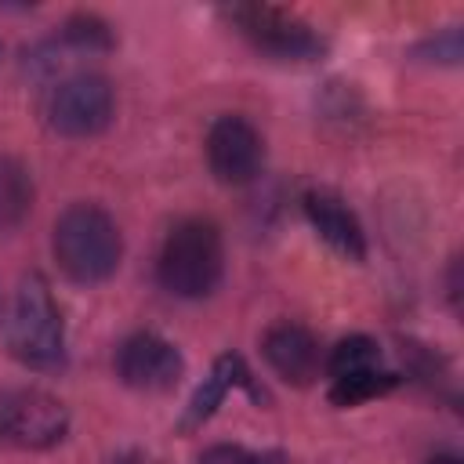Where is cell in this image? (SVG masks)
Segmentation results:
<instances>
[{
	"label": "cell",
	"mask_w": 464,
	"mask_h": 464,
	"mask_svg": "<svg viewBox=\"0 0 464 464\" xmlns=\"http://www.w3.org/2000/svg\"><path fill=\"white\" fill-rule=\"evenodd\" d=\"M399 384V373L392 370H370V373H352V377H337L330 381V402L334 406H359V402H370L384 392H392Z\"/></svg>",
	"instance_id": "14"
},
{
	"label": "cell",
	"mask_w": 464,
	"mask_h": 464,
	"mask_svg": "<svg viewBox=\"0 0 464 464\" xmlns=\"http://www.w3.org/2000/svg\"><path fill=\"white\" fill-rule=\"evenodd\" d=\"M69 431V410L58 395L44 388H7L0 392V446L14 450H51Z\"/></svg>",
	"instance_id": "4"
},
{
	"label": "cell",
	"mask_w": 464,
	"mask_h": 464,
	"mask_svg": "<svg viewBox=\"0 0 464 464\" xmlns=\"http://www.w3.org/2000/svg\"><path fill=\"white\" fill-rule=\"evenodd\" d=\"M7 348L29 370H62L65 362V323L40 272L22 276L14 290L7 315Z\"/></svg>",
	"instance_id": "3"
},
{
	"label": "cell",
	"mask_w": 464,
	"mask_h": 464,
	"mask_svg": "<svg viewBox=\"0 0 464 464\" xmlns=\"http://www.w3.org/2000/svg\"><path fill=\"white\" fill-rule=\"evenodd\" d=\"M199 464H276V457H254V453H246L243 446L218 442V446H210V450L199 457Z\"/></svg>",
	"instance_id": "17"
},
{
	"label": "cell",
	"mask_w": 464,
	"mask_h": 464,
	"mask_svg": "<svg viewBox=\"0 0 464 464\" xmlns=\"http://www.w3.org/2000/svg\"><path fill=\"white\" fill-rule=\"evenodd\" d=\"M413 54H417L420 62L460 65V29H457V25H450V29H442V33H435V36L420 40V44L413 47Z\"/></svg>",
	"instance_id": "16"
},
{
	"label": "cell",
	"mask_w": 464,
	"mask_h": 464,
	"mask_svg": "<svg viewBox=\"0 0 464 464\" xmlns=\"http://www.w3.org/2000/svg\"><path fill=\"white\" fill-rule=\"evenodd\" d=\"M261 355L265 362L272 366V373L294 388H308L319 370H323V352H319V341L308 326L301 323H272L261 337Z\"/></svg>",
	"instance_id": "9"
},
{
	"label": "cell",
	"mask_w": 464,
	"mask_h": 464,
	"mask_svg": "<svg viewBox=\"0 0 464 464\" xmlns=\"http://www.w3.org/2000/svg\"><path fill=\"white\" fill-rule=\"evenodd\" d=\"M301 203H304L308 225L315 228V236L330 250H337L348 261H362L366 257V232H362L359 218L348 210V203L341 196H334L326 188H312V192H304Z\"/></svg>",
	"instance_id": "10"
},
{
	"label": "cell",
	"mask_w": 464,
	"mask_h": 464,
	"mask_svg": "<svg viewBox=\"0 0 464 464\" xmlns=\"http://www.w3.org/2000/svg\"><path fill=\"white\" fill-rule=\"evenodd\" d=\"M228 22L236 25V33L243 40H250L261 54H272V58H315L323 54V40L319 33L297 18L294 11L286 7H272V4H232L228 11Z\"/></svg>",
	"instance_id": "5"
},
{
	"label": "cell",
	"mask_w": 464,
	"mask_h": 464,
	"mask_svg": "<svg viewBox=\"0 0 464 464\" xmlns=\"http://www.w3.org/2000/svg\"><path fill=\"white\" fill-rule=\"evenodd\" d=\"M62 40H65L69 47H80V51H109V47H112L109 25H105L98 14H91V11L69 14L65 25H62Z\"/></svg>",
	"instance_id": "15"
},
{
	"label": "cell",
	"mask_w": 464,
	"mask_h": 464,
	"mask_svg": "<svg viewBox=\"0 0 464 464\" xmlns=\"http://www.w3.org/2000/svg\"><path fill=\"white\" fill-rule=\"evenodd\" d=\"M33 210V174L22 160L0 156V232L18 228Z\"/></svg>",
	"instance_id": "12"
},
{
	"label": "cell",
	"mask_w": 464,
	"mask_h": 464,
	"mask_svg": "<svg viewBox=\"0 0 464 464\" xmlns=\"http://www.w3.org/2000/svg\"><path fill=\"white\" fill-rule=\"evenodd\" d=\"M116 94L102 72H72L47 98V123L65 138H94L112 123Z\"/></svg>",
	"instance_id": "6"
},
{
	"label": "cell",
	"mask_w": 464,
	"mask_h": 464,
	"mask_svg": "<svg viewBox=\"0 0 464 464\" xmlns=\"http://www.w3.org/2000/svg\"><path fill=\"white\" fill-rule=\"evenodd\" d=\"M265 163V141L246 116H218L207 130V167L221 185H246Z\"/></svg>",
	"instance_id": "7"
},
{
	"label": "cell",
	"mask_w": 464,
	"mask_h": 464,
	"mask_svg": "<svg viewBox=\"0 0 464 464\" xmlns=\"http://www.w3.org/2000/svg\"><path fill=\"white\" fill-rule=\"evenodd\" d=\"M116 377L134 392H170L185 377V359L167 337L138 330L116 348Z\"/></svg>",
	"instance_id": "8"
},
{
	"label": "cell",
	"mask_w": 464,
	"mask_h": 464,
	"mask_svg": "<svg viewBox=\"0 0 464 464\" xmlns=\"http://www.w3.org/2000/svg\"><path fill=\"white\" fill-rule=\"evenodd\" d=\"M225 272V246L221 232L210 218H181L156 257V279L167 294L199 301L218 290Z\"/></svg>",
	"instance_id": "2"
},
{
	"label": "cell",
	"mask_w": 464,
	"mask_h": 464,
	"mask_svg": "<svg viewBox=\"0 0 464 464\" xmlns=\"http://www.w3.org/2000/svg\"><path fill=\"white\" fill-rule=\"evenodd\" d=\"M424 464H460V457H453V453H435V457H428Z\"/></svg>",
	"instance_id": "18"
},
{
	"label": "cell",
	"mask_w": 464,
	"mask_h": 464,
	"mask_svg": "<svg viewBox=\"0 0 464 464\" xmlns=\"http://www.w3.org/2000/svg\"><path fill=\"white\" fill-rule=\"evenodd\" d=\"M323 370L330 381L337 377H352V373H370V370H384L381 366V344L366 334H352L344 341H337L330 348V355H323Z\"/></svg>",
	"instance_id": "13"
},
{
	"label": "cell",
	"mask_w": 464,
	"mask_h": 464,
	"mask_svg": "<svg viewBox=\"0 0 464 464\" xmlns=\"http://www.w3.org/2000/svg\"><path fill=\"white\" fill-rule=\"evenodd\" d=\"M51 254L65 279H72L76 286H94L120 268L123 236L109 210H102L98 203H72L54 221Z\"/></svg>",
	"instance_id": "1"
},
{
	"label": "cell",
	"mask_w": 464,
	"mask_h": 464,
	"mask_svg": "<svg viewBox=\"0 0 464 464\" xmlns=\"http://www.w3.org/2000/svg\"><path fill=\"white\" fill-rule=\"evenodd\" d=\"M246 384H250L246 362H243L236 352L218 355V359H214V366H210V373H207V377L196 384V392L188 395L185 413H181V420H178V431H181V435H188V431L203 428V424L218 413V406L225 402V395H228V392H236V388H246Z\"/></svg>",
	"instance_id": "11"
}]
</instances>
